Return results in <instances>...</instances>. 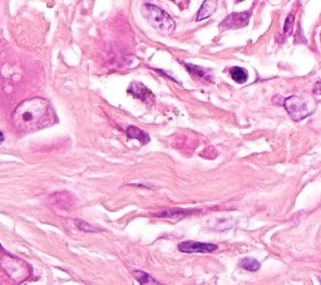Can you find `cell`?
Returning <instances> with one entry per match:
<instances>
[{"mask_svg": "<svg viewBox=\"0 0 321 285\" xmlns=\"http://www.w3.org/2000/svg\"><path fill=\"white\" fill-rule=\"evenodd\" d=\"M3 140H4V134H3V132L0 131V142H1Z\"/></svg>", "mask_w": 321, "mask_h": 285, "instance_id": "17", "label": "cell"}, {"mask_svg": "<svg viewBox=\"0 0 321 285\" xmlns=\"http://www.w3.org/2000/svg\"><path fill=\"white\" fill-rule=\"evenodd\" d=\"M126 134H127V137L130 138V140H138L142 145H145V143H148L149 141H151L149 134H145L144 131L136 127V126H129V127L127 128V131H126Z\"/></svg>", "mask_w": 321, "mask_h": 285, "instance_id": "8", "label": "cell"}, {"mask_svg": "<svg viewBox=\"0 0 321 285\" xmlns=\"http://www.w3.org/2000/svg\"><path fill=\"white\" fill-rule=\"evenodd\" d=\"M251 12L232 13L220 24L221 29H240L249 24Z\"/></svg>", "mask_w": 321, "mask_h": 285, "instance_id": "4", "label": "cell"}, {"mask_svg": "<svg viewBox=\"0 0 321 285\" xmlns=\"http://www.w3.org/2000/svg\"><path fill=\"white\" fill-rule=\"evenodd\" d=\"M240 265H241L242 269L249 270V271H257L261 267V264L258 263L257 260H255V259H251V258L242 259L241 263H240Z\"/></svg>", "mask_w": 321, "mask_h": 285, "instance_id": "13", "label": "cell"}, {"mask_svg": "<svg viewBox=\"0 0 321 285\" xmlns=\"http://www.w3.org/2000/svg\"><path fill=\"white\" fill-rule=\"evenodd\" d=\"M312 91H314V93L315 94H319V96H320L321 94V82H316Z\"/></svg>", "mask_w": 321, "mask_h": 285, "instance_id": "16", "label": "cell"}, {"mask_svg": "<svg viewBox=\"0 0 321 285\" xmlns=\"http://www.w3.org/2000/svg\"><path fill=\"white\" fill-rule=\"evenodd\" d=\"M50 117L52 111L46 100L31 98L23 101L13 112V123L23 132H31L48 126Z\"/></svg>", "mask_w": 321, "mask_h": 285, "instance_id": "1", "label": "cell"}, {"mask_svg": "<svg viewBox=\"0 0 321 285\" xmlns=\"http://www.w3.org/2000/svg\"><path fill=\"white\" fill-rule=\"evenodd\" d=\"M240 1H242V0H237V3H240Z\"/></svg>", "mask_w": 321, "mask_h": 285, "instance_id": "18", "label": "cell"}, {"mask_svg": "<svg viewBox=\"0 0 321 285\" xmlns=\"http://www.w3.org/2000/svg\"><path fill=\"white\" fill-rule=\"evenodd\" d=\"M74 222H76V226L79 229V230L85 231V233H96V231H98L94 226H92V225L88 224V222H85L84 220H80V218H76Z\"/></svg>", "mask_w": 321, "mask_h": 285, "instance_id": "14", "label": "cell"}, {"mask_svg": "<svg viewBox=\"0 0 321 285\" xmlns=\"http://www.w3.org/2000/svg\"><path fill=\"white\" fill-rule=\"evenodd\" d=\"M191 211H187V210H181V209H171L166 210V211H162V213H158L157 216L160 218H182V216L190 215Z\"/></svg>", "mask_w": 321, "mask_h": 285, "instance_id": "12", "label": "cell"}, {"mask_svg": "<svg viewBox=\"0 0 321 285\" xmlns=\"http://www.w3.org/2000/svg\"><path fill=\"white\" fill-rule=\"evenodd\" d=\"M128 93L132 94L133 97L138 98L142 102L147 104H151L155 102V96L149 91L144 84H142L141 82H132L128 87Z\"/></svg>", "mask_w": 321, "mask_h": 285, "instance_id": "6", "label": "cell"}, {"mask_svg": "<svg viewBox=\"0 0 321 285\" xmlns=\"http://www.w3.org/2000/svg\"><path fill=\"white\" fill-rule=\"evenodd\" d=\"M185 67L187 68L188 72L192 73L193 76L200 77V78L203 79H207V81H211V77L209 76L207 70L203 69L202 67H198V66H193V64H188V63H185Z\"/></svg>", "mask_w": 321, "mask_h": 285, "instance_id": "11", "label": "cell"}, {"mask_svg": "<svg viewBox=\"0 0 321 285\" xmlns=\"http://www.w3.org/2000/svg\"><path fill=\"white\" fill-rule=\"evenodd\" d=\"M230 74H231V77H232L233 81H235L236 83H240V84L245 83L246 81H247V78H249V74H247V72H246L243 68H240V67L231 68Z\"/></svg>", "mask_w": 321, "mask_h": 285, "instance_id": "10", "label": "cell"}, {"mask_svg": "<svg viewBox=\"0 0 321 285\" xmlns=\"http://www.w3.org/2000/svg\"><path fill=\"white\" fill-rule=\"evenodd\" d=\"M178 249L182 252H188V254H193V252H212L218 249V246L215 244H206V243H197V241H182L178 244Z\"/></svg>", "mask_w": 321, "mask_h": 285, "instance_id": "5", "label": "cell"}, {"mask_svg": "<svg viewBox=\"0 0 321 285\" xmlns=\"http://www.w3.org/2000/svg\"><path fill=\"white\" fill-rule=\"evenodd\" d=\"M134 278L137 279V282L142 285H160V283L158 280H156L153 276H151L149 274L144 273V271H141V270H134L133 271Z\"/></svg>", "mask_w": 321, "mask_h": 285, "instance_id": "9", "label": "cell"}, {"mask_svg": "<svg viewBox=\"0 0 321 285\" xmlns=\"http://www.w3.org/2000/svg\"><path fill=\"white\" fill-rule=\"evenodd\" d=\"M141 12L145 20L162 35H171L176 29V23L170 14L153 4H144Z\"/></svg>", "mask_w": 321, "mask_h": 285, "instance_id": "2", "label": "cell"}, {"mask_svg": "<svg viewBox=\"0 0 321 285\" xmlns=\"http://www.w3.org/2000/svg\"><path fill=\"white\" fill-rule=\"evenodd\" d=\"M320 283H321V275H320Z\"/></svg>", "mask_w": 321, "mask_h": 285, "instance_id": "19", "label": "cell"}, {"mask_svg": "<svg viewBox=\"0 0 321 285\" xmlns=\"http://www.w3.org/2000/svg\"><path fill=\"white\" fill-rule=\"evenodd\" d=\"M284 107L294 121H301V119L306 118L314 111V108L310 106V101L299 97V96H291V97L286 98L284 102Z\"/></svg>", "mask_w": 321, "mask_h": 285, "instance_id": "3", "label": "cell"}, {"mask_svg": "<svg viewBox=\"0 0 321 285\" xmlns=\"http://www.w3.org/2000/svg\"><path fill=\"white\" fill-rule=\"evenodd\" d=\"M217 4H218V0H205L202 5H201L198 13H197L196 20L201 21L209 18V17L215 13L216 8H217Z\"/></svg>", "mask_w": 321, "mask_h": 285, "instance_id": "7", "label": "cell"}, {"mask_svg": "<svg viewBox=\"0 0 321 285\" xmlns=\"http://www.w3.org/2000/svg\"><path fill=\"white\" fill-rule=\"evenodd\" d=\"M294 20H295L294 14H290V16L286 18L285 25H284V32H285L286 35H290L291 32H292V27H294Z\"/></svg>", "mask_w": 321, "mask_h": 285, "instance_id": "15", "label": "cell"}]
</instances>
